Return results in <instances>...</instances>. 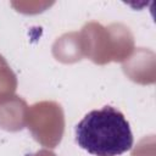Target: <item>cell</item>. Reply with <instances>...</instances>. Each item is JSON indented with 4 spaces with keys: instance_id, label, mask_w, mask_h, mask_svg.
Returning <instances> with one entry per match:
<instances>
[{
    "instance_id": "6da1fadb",
    "label": "cell",
    "mask_w": 156,
    "mask_h": 156,
    "mask_svg": "<svg viewBox=\"0 0 156 156\" xmlns=\"http://www.w3.org/2000/svg\"><path fill=\"white\" fill-rule=\"evenodd\" d=\"M74 140L94 156H119L134 143L129 122L110 105L88 112L74 127Z\"/></svg>"
}]
</instances>
